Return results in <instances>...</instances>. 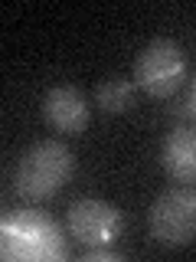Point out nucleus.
Instances as JSON below:
<instances>
[{
  "instance_id": "nucleus-1",
  "label": "nucleus",
  "mask_w": 196,
  "mask_h": 262,
  "mask_svg": "<svg viewBox=\"0 0 196 262\" xmlns=\"http://www.w3.org/2000/svg\"><path fill=\"white\" fill-rule=\"evenodd\" d=\"M72 170H76V154L65 147V141H59V138L36 141L20 158V167H16V193L30 203L53 200L69 184Z\"/></svg>"
},
{
  "instance_id": "nucleus-2",
  "label": "nucleus",
  "mask_w": 196,
  "mask_h": 262,
  "mask_svg": "<svg viewBox=\"0 0 196 262\" xmlns=\"http://www.w3.org/2000/svg\"><path fill=\"white\" fill-rule=\"evenodd\" d=\"M147 229L160 246L180 249L196 239V187H170L151 203Z\"/></svg>"
},
{
  "instance_id": "nucleus-3",
  "label": "nucleus",
  "mask_w": 196,
  "mask_h": 262,
  "mask_svg": "<svg viewBox=\"0 0 196 262\" xmlns=\"http://www.w3.org/2000/svg\"><path fill=\"white\" fill-rule=\"evenodd\" d=\"M183 76H186V56L180 43L170 36L151 39L134 59V85L154 98H167L170 92H177Z\"/></svg>"
},
{
  "instance_id": "nucleus-4",
  "label": "nucleus",
  "mask_w": 196,
  "mask_h": 262,
  "mask_svg": "<svg viewBox=\"0 0 196 262\" xmlns=\"http://www.w3.org/2000/svg\"><path fill=\"white\" fill-rule=\"evenodd\" d=\"M65 226H69V236H76L82 246L98 249V246H111L118 239L125 220H121L118 207H111V203L95 200V196H82L65 213Z\"/></svg>"
},
{
  "instance_id": "nucleus-5",
  "label": "nucleus",
  "mask_w": 196,
  "mask_h": 262,
  "mask_svg": "<svg viewBox=\"0 0 196 262\" xmlns=\"http://www.w3.org/2000/svg\"><path fill=\"white\" fill-rule=\"evenodd\" d=\"M59 229L49 223V216L23 213L4 223V256H62Z\"/></svg>"
},
{
  "instance_id": "nucleus-6",
  "label": "nucleus",
  "mask_w": 196,
  "mask_h": 262,
  "mask_svg": "<svg viewBox=\"0 0 196 262\" xmlns=\"http://www.w3.org/2000/svg\"><path fill=\"white\" fill-rule=\"evenodd\" d=\"M43 115L46 121L62 135H82L88 128V98L82 95V89L76 85H53L43 98Z\"/></svg>"
},
{
  "instance_id": "nucleus-7",
  "label": "nucleus",
  "mask_w": 196,
  "mask_h": 262,
  "mask_svg": "<svg viewBox=\"0 0 196 262\" xmlns=\"http://www.w3.org/2000/svg\"><path fill=\"white\" fill-rule=\"evenodd\" d=\"M160 164L180 184H196V128L180 125L163 138Z\"/></svg>"
},
{
  "instance_id": "nucleus-8",
  "label": "nucleus",
  "mask_w": 196,
  "mask_h": 262,
  "mask_svg": "<svg viewBox=\"0 0 196 262\" xmlns=\"http://www.w3.org/2000/svg\"><path fill=\"white\" fill-rule=\"evenodd\" d=\"M131 102H134V82H131V79L111 76V79H105L102 85L95 89V105L102 112H108V115L128 112Z\"/></svg>"
},
{
  "instance_id": "nucleus-9",
  "label": "nucleus",
  "mask_w": 196,
  "mask_h": 262,
  "mask_svg": "<svg viewBox=\"0 0 196 262\" xmlns=\"http://www.w3.org/2000/svg\"><path fill=\"white\" fill-rule=\"evenodd\" d=\"M190 105H193V115H196V79H193V92H190Z\"/></svg>"
}]
</instances>
